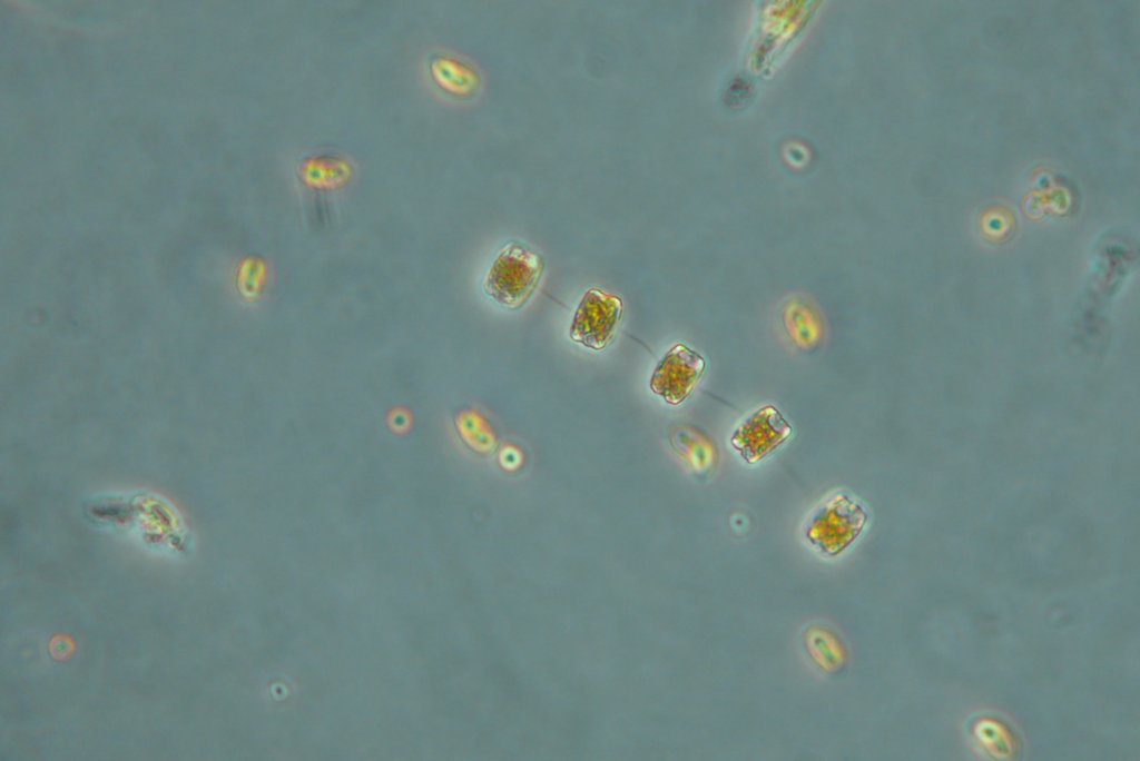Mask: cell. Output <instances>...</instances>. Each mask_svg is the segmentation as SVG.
<instances>
[{
  "label": "cell",
  "instance_id": "1",
  "mask_svg": "<svg viewBox=\"0 0 1140 761\" xmlns=\"http://www.w3.org/2000/svg\"><path fill=\"white\" fill-rule=\"evenodd\" d=\"M546 261L530 245L508 241L495 256L483 279L484 293L507 309H519L540 283Z\"/></svg>",
  "mask_w": 1140,
  "mask_h": 761
},
{
  "label": "cell",
  "instance_id": "2",
  "mask_svg": "<svg viewBox=\"0 0 1140 761\" xmlns=\"http://www.w3.org/2000/svg\"><path fill=\"white\" fill-rule=\"evenodd\" d=\"M868 520L865 505L852 495L839 492L827 498L809 517L805 537L820 554H842L864 531Z\"/></svg>",
  "mask_w": 1140,
  "mask_h": 761
},
{
  "label": "cell",
  "instance_id": "3",
  "mask_svg": "<svg viewBox=\"0 0 1140 761\" xmlns=\"http://www.w3.org/2000/svg\"><path fill=\"white\" fill-rule=\"evenodd\" d=\"M623 313V302L618 295L591 287L576 308L569 336L587 348L603 350L613 342Z\"/></svg>",
  "mask_w": 1140,
  "mask_h": 761
},
{
  "label": "cell",
  "instance_id": "4",
  "mask_svg": "<svg viewBox=\"0 0 1140 761\" xmlns=\"http://www.w3.org/2000/svg\"><path fill=\"white\" fill-rule=\"evenodd\" d=\"M706 367V359L698 352L685 344H676L655 367L649 387L667 404L680 405L692 394Z\"/></svg>",
  "mask_w": 1140,
  "mask_h": 761
},
{
  "label": "cell",
  "instance_id": "5",
  "mask_svg": "<svg viewBox=\"0 0 1140 761\" xmlns=\"http://www.w3.org/2000/svg\"><path fill=\"white\" fill-rule=\"evenodd\" d=\"M793 434V426L774 405H765L743 421L730 436V444L747 464L764 459Z\"/></svg>",
  "mask_w": 1140,
  "mask_h": 761
},
{
  "label": "cell",
  "instance_id": "6",
  "mask_svg": "<svg viewBox=\"0 0 1140 761\" xmlns=\"http://www.w3.org/2000/svg\"><path fill=\"white\" fill-rule=\"evenodd\" d=\"M426 71L433 88L453 101H470L482 87V76L478 68L449 52L433 55L428 60Z\"/></svg>",
  "mask_w": 1140,
  "mask_h": 761
},
{
  "label": "cell",
  "instance_id": "7",
  "mask_svg": "<svg viewBox=\"0 0 1140 761\" xmlns=\"http://www.w3.org/2000/svg\"><path fill=\"white\" fill-rule=\"evenodd\" d=\"M678 448L695 473L706 476L715 473L719 458L718 448L705 434L690 429L679 441Z\"/></svg>",
  "mask_w": 1140,
  "mask_h": 761
}]
</instances>
